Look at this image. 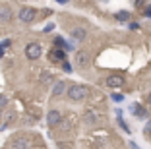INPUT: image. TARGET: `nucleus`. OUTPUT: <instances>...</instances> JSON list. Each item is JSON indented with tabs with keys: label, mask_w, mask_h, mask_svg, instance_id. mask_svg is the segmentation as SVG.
<instances>
[{
	"label": "nucleus",
	"mask_w": 151,
	"mask_h": 149,
	"mask_svg": "<svg viewBox=\"0 0 151 149\" xmlns=\"http://www.w3.org/2000/svg\"><path fill=\"white\" fill-rule=\"evenodd\" d=\"M85 95H87V87H85V85H80V83L70 85V87H68V91H66V97L70 99V101H74V103L83 101Z\"/></svg>",
	"instance_id": "1"
},
{
	"label": "nucleus",
	"mask_w": 151,
	"mask_h": 149,
	"mask_svg": "<svg viewBox=\"0 0 151 149\" xmlns=\"http://www.w3.org/2000/svg\"><path fill=\"white\" fill-rule=\"evenodd\" d=\"M72 37H74L76 41H83L85 39V29L83 27H76V29H72Z\"/></svg>",
	"instance_id": "12"
},
{
	"label": "nucleus",
	"mask_w": 151,
	"mask_h": 149,
	"mask_svg": "<svg viewBox=\"0 0 151 149\" xmlns=\"http://www.w3.org/2000/svg\"><path fill=\"white\" fill-rule=\"evenodd\" d=\"M18 18L22 23H31L37 19V10L31 8V6H23V8H19L18 12Z\"/></svg>",
	"instance_id": "3"
},
{
	"label": "nucleus",
	"mask_w": 151,
	"mask_h": 149,
	"mask_svg": "<svg viewBox=\"0 0 151 149\" xmlns=\"http://www.w3.org/2000/svg\"><path fill=\"white\" fill-rule=\"evenodd\" d=\"M54 47H58V48H66V43H64L62 37H56V39H54Z\"/></svg>",
	"instance_id": "16"
},
{
	"label": "nucleus",
	"mask_w": 151,
	"mask_h": 149,
	"mask_svg": "<svg viewBox=\"0 0 151 149\" xmlns=\"http://www.w3.org/2000/svg\"><path fill=\"white\" fill-rule=\"evenodd\" d=\"M107 85L109 87H122L124 85V76H109Z\"/></svg>",
	"instance_id": "8"
},
{
	"label": "nucleus",
	"mask_w": 151,
	"mask_h": 149,
	"mask_svg": "<svg viewBox=\"0 0 151 149\" xmlns=\"http://www.w3.org/2000/svg\"><path fill=\"white\" fill-rule=\"evenodd\" d=\"M10 45H12V41L10 39H6V41H2V43H0V48H2V50H4V48H8Z\"/></svg>",
	"instance_id": "18"
},
{
	"label": "nucleus",
	"mask_w": 151,
	"mask_h": 149,
	"mask_svg": "<svg viewBox=\"0 0 151 149\" xmlns=\"http://www.w3.org/2000/svg\"><path fill=\"white\" fill-rule=\"evenodd\" d=\"M8 107V97L6 95H0V110H4Z\"/></svg>",
	"instance_id": "17"
},
{
	"label": "nucleus",
	"mask_w": 151,
	"mask_h": 149,
	"mask_svg": "<svg viewBox=\"0 0 151 149\" xmlns=\"http://www.w3.org/2000/svg\"><path fill=\"white\" fill-rule=\"evenodd\" d=\"M145 16H147V18H151V6H149V8L145 10Z\"/></svg>",
	"instance_id": "25"
},
{
	"label": "nucleus",
	"mask_w": 151,
	"mask_h": 149,
	"mask_svg": "<svg viewBox=\"0 0 151 149\" xmlns=\"http://www.w3.org/2000/svg\"><path fill=\"white\" fill-rule=\"evenodd\" d=\"M114 18L118 19V22H128V19H130V14L126 12V10H120V12L114 14Z\"/></svg>",
	"instance_id": "15"
},
{
	"label": "nucleus",
	"mask_w": 151,
	"mask_h": 149,
	"mask_svg": "<svg viewBox=\"0 0 151 149\" xmlns=\"http://www.w3.org/2000/svg\"><path fill=\"white\" fill-rule=\"evenodd\" d=\"M93 120H95V116H93V114H85V122H89V124H91Z\"/></svg>",
	"instance_id": "19"
},
{
	"label": "nucleus",
	"mask_w": 151,
	"mask_h": 149,
	"mask_svg": "<svg viewBox=\"0 0 151 149\" xmlns=\"http://www.w3.org/2000/svg\"><path fill=\"white\" fill-rule=\"evenodd\" d=\"M143 4V0H134V6H142Z\"/></svg>",
	"instance_id": "24"
},
{
	"label": "nucleus",
	"mask_w": 151,
	"mask_h": 149,
	"mask_svg": "<svg viewBox=\"0 0 151 149\" xmlns=\"http://www.w3.org/2000/svg\"><path fill=\"white\" fill-rule=\"evenodd\" d=\"M49 60L50 62H62V60H66V53H64V48L52 47L49 50Z\"/></svg>",
	"instance_id": "6"
},
{
	"label": "nucleus",
	"mask_w": 151,
	"mask_h": 149,
	"mask_svg": "<svg viewBox=\"0 0 151 149\" xmlns=\"http://www.w3.org/2000/svg\"><path fill=\"white\" fill-rule=\"evenodd\" d=\"M58 4H68V2H70V0H56Z\"/></svg>",
	"instance_id": "26"
},
{
	"label": "nucleus",
	"mask_w": 151,
	"mask_h": 149,
	"mask_svg": "<svg viewBox=\"0 0 151 149\" xmlns=\"http://www.w3.org/2000/svg\"><path fill=\"white\" fill-rule=\"evenodd\" d=\"M76 64L80 66V68H85V66H87V53L78 50V53H76Z\"/></svg>",
	"instance_id": "10"
},
{
	"label": "nucleus",
	"mask_w": 151,
	"mask_h": 149,
	"mask_svg": "<svg viewBox=\"0 0 151 149\" xmlns=\"http://www.w3.org/2000/svg\"><path fill=\"white\" fill-rule=\"evenodd\" d=\"M143 132H145V134H151V120L145 124V130H143Z\"/></svg>",
	"instance_id": "21"
},
{
	"label": "nucleus",
	"mask_w": 151,
	"mask_h": 149,
	"mask_svg": "<svg viewBox=\"0 0 151 149\" xmlns=\"http://www.w3.org/2000/svg\"><path fill=\"white\" fill-rule=\"evenodd\" d=\"M130 29H132V31H136V29H139V23H130Z\"/></svg>",
	"instance_id": "22"
},
{
	"label": "nucleus",
	"mask_w": 151,
	"mask_h": 149,
	"mask_svg": "<svg viewBox=\"0 0 151 149\" xmlns=\"http://www.w3.org/2000/svg\"><path fill=\"white\" fill-rule=\"evenodd\" d=\"M68 87H70V85H66V81H56L50 95H52V97H60V95H64V93L68 91Z\"/></svg>",
	"instance_id": "7"
},
{
	"label": "nucleus",
	"mask_w": 151,
	"mask_h": 149,
	"mask_svg": "<svg viewBox=\"0 0 151 149\" xmlns=\"http://www.w3.org/2000/svg\"><path fill=\"white\" fill-rule=\"evenodd\" d=\"M132 112L136 114V116H139V118H143V116H147L145 109H142V105H132Z\"/></svg>",
	"instance_id": "14"
},
{
	"label": "nucleus",
	"mask_w": 151,
	"mask_h": 149,
	"mask_svg": "<svg viewBox=\"0 0 151 149\" xmlns=\"http://www.w3.org/2000/svg\"><path fill=\"white\" fill-rule=\"evenodd\" d=\"M14 118H16V112H12V110H8V112H6V116H4V122L0 124V130H6V128H8L10 124L14 122Z\"/></svg>",
	"instance_id": "11"
},
{
	"label": "nucleus",
	"mask_w": 151,
	"mask_h": 149,
	"mask_svg": "<svg viewBox=\"0 0 151 149\" xmlns=\"http://www.w3.org/2000/svg\"><path fill=\"white\" fill-rule=\"evenodd\" d=\"M60 122H62V112L56 110V109L49 110V114H47V124H49V128H56Z\"/></svg>",
	"instance_id": "5"
},
{
	"label": "nucleus",
	"mask_w": 151,
	"mask_h": 149,
	"mask_svg": "<svg viewBox=\"0 0 151 149\" xmlns=\"http://www.w3.org/2000/svg\"><path fill=\"white\" fill-rule=\"evenodd\" d=\"M62 68H64V70H66V72H72V66L68 64V62H62Z\"/></svg>",
	"instance_id": "20"
},
{
	"label": "nucleus",
	"mask_w": 151,
	"mask_h": 149,
	"mask_svg": "<svg viewBox=\"0 0 151 149\" xmlns=\"http://www.w3.org/2000/svg\"><path fill=\"white\" fill-rule=\"evenodd\" d=\"M147 103H149V105H151V93H149V95H147Z\"/></svg>",
	"instance_id": "27"
},
{
	"label": "nucleus",
	"mask_w": 151,
	"mask_h": 149,
	"mask_svg": "<svg viewBox=\"0 0 151 149\" xmlns=\"http://www.w3.org/2000/svg\"><path fill=\"white\" fill-rule=\"evenodd\" d=\"M52 29H54V25H52V23H49V25L45 27V31H47V33H50V31H52Z\"/></svg>",
	"instance_id": "23"
},
{
	"label": "nucleus",
	"mask_w": 151,
	"mask_h": 149,
	"mask_svg": "<svg viewBox=\"0 0 151 149\" xmlns=\"http://www.w3.org/2000/svg\"><path fill=\"white\" fill-rule=\"evenodd\" d=\"M41 54H43V47H41V43L33 41V43H27L25 45V56H27V60H39Z\"/></svg>",
	"instance_id": "2"
},
{
	"label": "nucleus",
	"mask_w": 151,
	"mask_h": 149,
	"mask_svg": "<svg viewBox=\"0 0 151 149\" xmlns=\"http://www.w3.org/2000/svg\"><path fill=\"white\" fill-rule=\"evenodd\" d=\"M33 141L29 137H22V136H16L12 137V141L8 143V149H33Z\"/></svg>",
	"instance_id": "4"
},
{
	"label": "nucleus",
	"mask_w": 151,
	"mask_h": 149,
	"mask_svg": "<svg viewBox=\"0 0 151 149\" xmlns=\"http://www.w3.org/2000/svg\"><path fill=\"white\" fill-rule=\"evenodd\" d=\"M52 76H54V74H50V72H43V74H41V83H43V85L52 83V81H54Z\"/></svg>",
	"instance_id": "13"
},
{
	"label": "nucleus",
	"mask_w": 151,
	"mask_h": 149,
	"mask_svg": "<svg viewBox=\"0 0 151 149\" xmlns=\"http://www.w3.org/2000/svg\"><path fill=\"white\" fill-rule=\"evenodd\" d=\"M12 18H14V14L10 10V6H0V22H10Z\"/></svg>",
	"instance_id": "9"
}]
</instances>
